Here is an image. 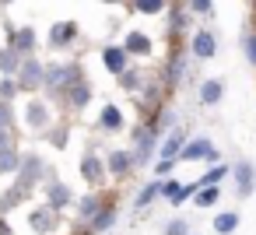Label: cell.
Wrapping results in <instances>:
<instances>
[{
  "label": "cell",
  "instance_id": "obj_30",
  "mask_svg": "<svg viewBox=\"0 0 256 235\" xmlns=\"http://www.w3.org/2000/svg\"><path fill=\"white\" fill-rule=\"evenodd\" d=\"M246 56H249V64L256 67V36H249V39H246Z\"/></svg>",
  "mask_w": 256,
  "mask_h": 235
},
{
  "label": "cell",
  "instance_id": "obj_17",
  "mask_svg": "<svg viewBox=\"0 0 256 235\" xmlns=\"http://www.w3.org/2000/svg\"><path fill=\"white\" fill-rule=\"evenodd\" d=\"M112 221H116V210H112V207H102V210H98V214L92 218V224H95L98 232H102V228H109Z\"/></svg>",
  "mask_w": 256,
  "mask_h": 235
},
{
  "label": "cell",
  "instance_id": "obj_29",
  "mask_svg": "<svg viewBox=\"0 0 256 235\" xmlns=\"http://www.w3.org/2000/svg\"><path fill=\"white\" fill-rule=\"evenodd\" d=\"M98 168H102V165H98V158H84V176H88V179H95V176H98Z\"/></svg>",
  "mask_w": 256,
  "mask_h": 235
},
{
  "label": "cell",
  "instance_id": "obj_20",
  "mask_svg": "<svg viewBox=\"0 0 256 235\" xmlns=\"http://www.w3.org/2000/svg\"><path fill=\"white\" fill-rule=\"evenodd\" d=\"M28 120H32V126H42V123H46V109H42V102H32V106H28Z\"/></svg>",
  "mask_w": 256,
  "mask_h": 235
},
{
  "label": "cell",
  "instance_id": "obj_24",
  "mask_svg": "<svg viewBox=\"0 0 256 235\" xmlns=\"http://www.w3.org/2000/svg\"><path fill=\"white\" fill-rule=\"evenodd\" d=\"M53 224V214H46V210H39V214H32V228H39V232H46Z\"/></svg>",
  "mask_w": 256,
  "mask_h": 235
},
{
  "label": "cell",
  "instance_id": "obj_33",
  "mask_svg": "<svg viewBox=\"0 0 256 235\" xmlns=\"http://www.w3.org/2000/svg\"><path fill=\"white\" fill-rule=\"evenodd\" d=\"M8 95H14V84H11V81L0 84V102H8Z\"/></svg>",
  "mask_w": 256,
  "mask_h": 235
},
{
  "label": "cell",
  "instance_id": "obj_31",
  "mask_svg": "<svg viewBox=\"0 0 256 235\" xmlns=\"http://www.w3.org/2000/svg\"><path fill=\"white\" fill-rule=\"evenodd\" d=\"M190 8H193L196 14H207V11H210V0H190Z\"/></svg>",
  "mask_w": 256,
  "mask_h": 235
},
{
  "label": "cell",
  "instance_id": "obj_10",
  "mask_svg": "<svg viewBox=\"0 0 256 235\" xmlns=\"http://www.w3.org/2000/svg\"><path fill=\"white\" fill-rule=\"evenodd\" d=\"M126 50H130V53H151V42H148V36L130 32V36H126Z\"/></svg>",
  "mask_w": 256,
  "mask_h": 235
},
{
  "label": "cell",
  "instance_id": "obj_11",
  "mask_svg": "<svg viewBox=\"0 0 256 235\" xmlns=\"http://www.w3.org/2000/svg\"><path fill=\"white\" fill-rule=\"evenodd\" d=\"M39 78H42V74H39V64H32V60H28V64L22 67V84H25V88H32V84H39Z\"/></svg>",
  "mask_w": 256,
  "mask_h": 235
},
{
  "label": "cell",
  "instance_id": "obj_28",
  "mask_svg": "<svg viewBox=\"0 0 256 235\" xmlns=\"http://www.w3.org/2000/svg\"><path fill=\"white\" fill-rule=\"evenodd\" d=\"M70 95H74V106H88V84H78Z\"/></svg>",
  "mask_w": 256,
  "mask_h": 235
},
{
  "label": "cell",
  "instance_id": "obj_8",
  "mask_svg": "<svg viewBox=\"0 0 256 235\" xmlns=\"http://www.w3.org/2000/svg\"><path fill=\"white\" fill-rule=\"evenodd\" d=\"M235 228H238V214H235V210H224V214L214 218V232L228 235V232H235Z\"/></svg>",
  "mask_w": 256,
  "mask_h": 235
},
{
  "label": "cell",
  "instance_id": "obj_13",
  "mask_svg": "<svg viewBox=\"0 0 256 235\" xmlns=\"http://www.w3.org/2000/svg\"><path fill=\"white\" fill-rule=\"evenodd\" d=\"M98 210H102V204H98V196H84V200L78 204V214H81V218H95Z\"/></svg>",
  "mask_w": 256,
  "mask_h": 235
},
{
  "label": "cell",
  "instance_id": "obj_3",
  "mask_svg": "<svg viewBox=\"0 0 256 235\" xmlns=\"http://www.w3.org/2000/svg\"><path fill=\"white\" fill-rule=\"evenodd\" d=\"M214 50H218V46H214V36H210V32H196V39H193V53H196L200 60H210Z\"/></svg>",
  "mask_w": 256,
  "mask_h": 235
},
{
  "label": "cell",
  "instance_id": "obj_6",
  "mask_svg": "<svg viewBox=\"0 0 256 235\" xmlns=\"http://www.w3.org/2000/svg\"><path fill=\"white\" fill-rule=\"evenodd\" d=\"M182 148H186L182 134H172V137H168V140L162 144V151H158V154H162V158H168V162H176V158L182 154Z\"/></svg>",
  "mask_w": 256,
  "mask_h": 235
},
{
  "label": "cell",
  "instance_id": "obj_23",
  "mask_svg": "<svg viewBox=\"0 0 256 235\" xmlns=\"http://www.w3.org/2000/svg\"><path fill=\"white\" fill-rule=\"evenodd\" d=\"M179 190H182V186H179V179H165V182H162V196H168V200H176V196H179Z\"/></svg>",
  "mask_w": 256,
  "mask_h": 235
},
{
  "label": "cell",
  "instance_id": "obj_22",
  "mask_svg": "<svg viewBox=\"0 0 256 235\" xmlns=\"http://www.w3.org/2000/svg\"><path fill=\"white\" fill-rule=\"evenodd\" d=\"M46 193H50V200H53V204H56V207H64V204H67V196H70V193H67V190H64V186H56V182H53V186H50V190H46Z\"/></svg>",
  "mask_w": 256,
  "mask_h": 235
},
{
  "label": "cell",
  "instance_id": "obj_2",
  "mask_svg": "<svg viewBox=\"0 0 256 235\" xmlns=\"http://www.w3.org/2000/svg\"><path fill=\"white\" fill-rule=\"evenodd\" d=\"M235 179H238V196H249L252 186H256V172H252V165H249V162H238V165H235Z\"/></svg>",
  "mask_w": 256,
  "mask_h": 235
},
{
  "label": "cell",
  "instance_id": "obj_19",
  "mask_svg": "<svg viewBox=\"0 0 256 235\" xmlns=\"http://www.w3.org/2000/svg\"><path fill=\"white\" fill-rule=\"evenodd\" d=\"M70 74H67V67H50L46 70V84H64Z\"/></svg>",
  "mask_w": 256,
  "mask_h": 235
},
{
  "label": "cell",
  "instance_id": "obj_4",
  "mask_svg": "<svg viewBox=\"0 0 256 235\" xmlns=\"http://www.w3.org/2000/svg\"><path fill=\"white\" fill-rule=\"evenodd\" d=\"M102 60H106V67H109L112 74H123V70H126V53H123L120 46H109V50L102 53Z\"/></svg>",
  "mask_w": 256,
  "mask_h": 235
},
{
  "label": "cell",
  "instance_id": "obj_14",
  "mask_svg": "<svg viewBox=\"0 0 256 235\" xmlns=\"http://www.w3.org/2000/svg\"><path fill=\"white\" fill-rule=\"evenodd\" d=\"M74 36V25H56L53 32H50V39H53V46H67V39Z\"/></svg>",
  "mask_w": 256,
  "mask_h": 235
},
{
  "label": "cell",
  "instance_id": "obj_26",
  "mask_svg": "<svg viewBox=\"0 0 256 235\" xmlns=\"http://www.w3.org/2000/svg\"><path fill=\"white\" fill-rule=\"evenodd\" d=\"M8 168H18V154L14 151H0V172H8Z\"/></svg>",
  "mask_w": 256,
  "mask_h": 235
},
{
  "label": "cell",
  "instance_id": "obj_5",
  "mask_svg": "<svg viewBox=\"0 0 256 235\" xmlns=\"http://www.w3.org/2000/svg\"><path fill=\"white\" fill-rule=\"evenodd\" d=\"M151 151H154V130L140 134V144H137V154H134V165H148L151 162Z\"/></svg>",
  "mask_w": 256,
  "mask_h": 235
},
{
  "label": "cell",
  "instance_id": "obj_18",
  "mask_svg": "<svg viewBox=\"0 0 256 235\" xmlns=\"http://www.w3.org/2000/svg\"><path fill=\"white\" fill-rule=\"evenodd\" d=\"M158 193H162V182H151V186H144V190L137 193V207H144V204H148V200H154Z\"/></svg>",
  "mask_w": 256,
  "mask_h": 235
},
{
  "label": "cell",
  "instance_id": "obj_12",
  "mask_svg": "<svg viewBox=\"0 0 256 235\" xmlns=\"http://www.w3.org/2000/svg\"><path fill=\"white\" fill-rule=\"evenodd\" d=\"M130 165H134V154H123V151L109 154V168H112V172H126Z\"/></svg>",
  "mask_w": 256,
  "mask_h": 235
},
{
  "label": "cell",
  "instance_id": "obj_34",
  "mask_svg": "<svg viewBox=\"0 0 256 235\" xmlns=\"http://www.w3.org/2000/svg\"><path fill=\"white\" fill-rule=\"evenodd\" d=\"M106 4H116V0H106Z\"/></svg>",
  "mask_w": 256,
  "mask_h": 235
},
{
  "label": "cell",
  "instance_id": "obj_9",
  "mask_svg": "<svg viewBox=\"0 0 256 235\" xmlns=\"http://www.w3.org/2000/svg\"><path fill=\"white\" fill-rule=\"evenodd\" d=\"M98 120H102V126H106V130H120V126H123V116H120V109H116V106H106Z\"/></svg>",
  "mask_w": 256,
  "mask_h": 235
},
{
  "label": "cell",
  "instance_id": "obj_27",
  "mask_svg": "<svg viewBox=\"0 0 256 235\" xmlns=\"http://www.w3.org/2000/svg\"><path fill=\"white\" fill-rule=\"evenodd\" d=\"M162 8H165V0H137V11H144V14L162 11Z\"/></svg>",
  "mask_w": 256,
  "mask_h": 235
},
{
  "label": "cell",
  "instance_id": "obj_1",
  "mask_svg": "<svg viewBox=\"0 0 256 235\" xmlns=\"http://www.w3.org/2000/svg\"><path fill=\"white\" fill-rule=\"evenodd\" d=\"M179 158H182V162H218L221 154L214 151V144H210L207 137H196V140H186V148H182Z\"/></svg>",
  "mask_w": 256,
  "mask_h": 235
},
{
  "label": "cell",
  "instance_id": "obj_15",
  "mask_svg": "<svg viewBox=\"0 0 256 235\" xmlns=\"http://www.w3.org/2000/svg\"><path fill=\"white\" fill-rule=\"evenodd\" d=\"M224 176H228V168H224V165H214V168H210L204 179H196V182H200V186H218Z\"/></svg>",
  "mask_w": 256,
  "mask_h": 235
},
{
  "label": "cell",
  "instance_id": "obj_21",
  "mask_svg": "<svg viewBox=\"0 0 256 235\" xmlns=\"http://www.w3.org/2000/svg\"><path fill=\"white\" fill-rule=\"evenodd\" d=\"M32 39H36V36H32V28H22V32H18V42H14V50H18V53H22V50H32V46H36Z\"/></svg>",
  "mask_w": 256,
  "mask_h": 235
},
{
  "label": "cell",
  "instance_id": "obj_32",
  "mask_svg": "<svg viewBox=\"0 0 256 235\" xmlns=\"http://www.w3.org/2000/svg\"><path fill=\"white\" fill-rule=\"evenodd\" d=\"M172 165H176V162H168V158H162V162L154 165V172H158V176H168V172H172Z\"/></svg>",
  "mask_w": 256,
  "mask_h": 235
},
{
  "label": "cell",
  "instance_id": "obj_16",
  "mask_svg": "<svg viewBox=\"0 0 256 235\" xmlns=\"http://www.w3.org/2000/svg\"><path fill=\"white\" fill-rule=\"evenodd\" d=\"M196 204H200V207H214V204H218V186H200Z\"/></svg>",
  "mask_w": 256,
  "mask_h": 235
},
{
  "label": "cell",
  "instance_id": "obj_25",
  "mask_svg": "<svg viewBox=\"0 0 256 235\" xmlns=\"http://www.w3.org/2000/svg\"><path fill=\"white\" fill-rule=\"evenodd\" d=\"M165 235H190V224L176 218V221H168V224H165Z\"/></svg>",
  "mask_w": 256,
  "mask_h": 235
},
{
  "label": "cell",
  "instance_id": "obj_7",
  "mask_svg": "<svg viewBox=\"0 0 256 235\" xmlns=\"http://www.w3.org/2000/svg\"><path fill=\"white\" fill-rule=\"evenodd\" d=\"M221 95H224L221 81H204V88H200V102H204V106H214V102H221Z\"/></svg>",
  "mask_w": 256,
  "mask_h": 235
}]
</instances>
